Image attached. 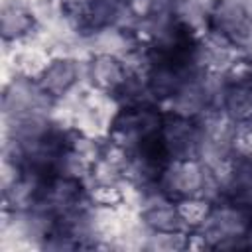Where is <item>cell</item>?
<instances>
[{"label": "cell", "instance_id": "1", "mask_svg": "<svg viewBox=\"0 0 252 252\" xmlns=\"http://www.w3.org/2000/svg\"><path fill=\"white\" fill-rule=\"evenodd\" d=\"M158 183L161 191L175 201L187 197H203L211 203H219L224 199L222 181L197 158L165 159Z\"/></svg>", "mask_w": 252, "mask_h": 252}, {"label": "cell", "instance_id": "2", "mask_svg": "<svg viewBox=\"0 0 252 252\" xmlns=\"http://www.w3.org/2000/svg\"><path fill=\"white\" fill-rule=\"evenodd\" d=\"M252 224V211L236 201L222 199L213 203L207 219L193 228L203 236L209 248L219 250H234L246 248V232Z\"/></svg>", "mask_w": 252, "mask_h": 252}, {"label": "cell", "instance_id": "3", "mask_svg": "<svg viewBox=\"0 0 252 252\" xmlns=\"http://www.w3.org/2000/svg\"><path fill=\"white\" fill-rule=\"evenodd\" d=\"M161 122L163 112L156 104L126 106L120 108V112L116 114L106 140L128 152H136L144 142L158 138Z\"/></svg>", "mask_w": 252, "mask_h": 252}, {"label": "cell", "instance_id": "4", "mask_svg": "<svg viewBox=\"0 0 252 252\" xmlns=\"http://www.w3.org/2000/svg\"><path fill=\"white\" fill-rule=\"evenodd\" d=\"M55 100L37 85L35 79L14 75L4 81L2 93V118H28V116H51Z\"/></svg>", "mask_w": 252, "mask_h": 252}, {"label": "cell", "instance_id": "5", "mask_svg": "<svg viewBox=\"0 0 252 252\" xmlns=\"http://www.w3.org/2000/svg\"><path fill=\"white\" fill-rule=\"evenodd\" d=\"M246 55L236 43H232L226 35L213 28H209L203 35L193 41L189 53V61L195 69L219 75H226Z\"/></svg>", "mask_w": 252, "mask_h": 252}, {"label": "cell", "instance_id": "6", "mask_svg": "<svg viewBox=\"0 0 252 252\" xmlns=\"http://www.w3.org/2000/svg\"><path fill=\"white\" fill-rule=\"evenodd\" d=\"M165 159H187L197 158L199 130L193 118L163 112V122L158 134Z\"/></svg>", "mask_w": 252, "mask_h": 252}, {"label": "cell", "instance_id": "7", "mask_svg": "<svg viewBox=\"0 0 252 252\" xmlns=\"http://www.w3.org/2000/svg\"><path fill=\"white\" fill-rule=\"evenodd\" d=\"M35 81L53 100H59L67 96L79 83L87 81V61L73 57H53Z\"/></svg>", "mask_w": 252, "mask_h": 252}, {"label": "cell", "instance_id": "8", "mask_svg": "<svg viewBox=\"0 0 252 252\" xmlns=\"http://www.w3.org/2000/svg\"><path fill=\"white\" fill-rule=\"evenodd\" d=\"M209 24L213 30L226 35L240 49L252 33V18L246 6L238 0H215Z\"/></svg>", "mask_w": 252, "mask_h": 252}, {"label": "cell", "instance_id": "9", "mask_svg": "<svg viewBox=\"0 0 252 252\" xmlns=\"http://www.w3.org/2000/svg\"><path fill=\"white\" fill-rule=\"evenodd\" d=\"M87 201H89V195H87V187L83 181L61 177V175H51L45 183L43 197L37 205L45 207L55 217H61V215H67L79 209Z\"/></svg>", "mask_w": 252, "mask_h": 252}, {"label": "cell", "instance_id": "10", "mask_svg": "<svg viewBox=\"0 0 252 252\" xmlns=\"http://www.w3.org/2000/svg\"><path fill=\"white\" fill-rule=\"evenodd\" d=\"M49 177L51 175L32 171V169H24L22 175L12 185L2 189V209H8V211L33 209L41 201L43 189H45V183H47Z\"/></svg>", "mask_w": 252, "mask_h": 252}, {"label": "cell", "instance_id": "11", "mask_svg": "<svg viewBox=\"0 0 252 252\" xmlns=\"http://www.w3.org/2000/svg\"><path fill=\"white\" fill-rule=\"evenodd\" d=\"M37 30V22L28 4L2 0L0 2V32L4 43H22Z\"/></svg>", "mask_w": 252, "mask_h": 252}, {"label": "cell", "instance_id": "12", "mask_svg": "<svg viewBox=\"0 0 252 252\" xmlns=\"http://www.w3.org/2000/svg\"><path fill=\"white\" fill-rule=\"evenodd\" d=\"M128 71L120 57L96 53L87 61V83L98 91L114 94L126 81Z\"/></svg>", "mask_w": 252, "mask_h": 252}, {"label": "cell", "instance_id": "13", "mask_svg": "<svg viewBox=\"0 0 252 252\" xmlns=\"http://www.w3.org/2000/svg\"><path fill=\"white\" fill-rule=\"evenodd\" d=\"M91 55L96 53H108L116 57H124L128 51L138 47L142 41L134 35V32L124 28H102L96 32H91L85 35Z\"/></svg>", "mask_w": 252, "mask_h": 252}, {"label": "cell", "instance_id": "14", "mask_svg": "<svg viewBox=\"0 0 252 252\" xmlns=\"http://www.w3.org/2000/svg\"><path fill=\"white\" fill-rule=\"evenodd\" d=\"M222 108L238 124L248 122L252 118V73H248L240 79L228 81Z\"/></svg>", "mask_w": 252, "mask_h": 252}, {"label": "cell", "instance_id": "15", "mask_svg": "<svg viewBox=\"0 0 252 252\" xmlns=\"http://www.w3.org/2000/svg\"><path fill=\"white\" fill-rule=\"evenodd\" d=\"M91 173V163L81 158L77 152H73L69 146H65L59 156L55 158L53 163V175H61V177H69V179H79L85 183V179Z\"/></svg>", "mask_w": 252, "mask_h": 252}, {"label": "cell", "instance_id": "16", "mask_svg": "<svg viewBox=\"0 0 252 252\" xmlns=\"http://www.w3.org/2000/svg\"><path fill=\"white\" fill-rule=\"evenodd\" d=\"M189 242V232L187 230H177V232H150L146 240V248L150 252H177V250H187Z\"/></svg>", "mask_w": 252, "mask_h": 252}, {"label": "cell", "instance_id": "17", "mask_svg": "<svg viewBox=\"0 0 252 252\" xmlns=\"http://www.w3.org/2000/svg\"><path fill=\"white\" fill-rule=\"evenodd\" d=\"M177 207H179L181 219L185 220L187 228L193 230V228H197L207 219V215L211 213L213 203L203 199V197H187V199H179Z\"/></svg>", "mask_w": 252, "mask_h": 252}, {"label": "cell", "instance_id": "18", "mask_svg": "<svg viewBox=\"0 0 252 252\" xmlns=\"http://www.w3.org/2000/svg\"><path fill=\"white\" fill-rule=\"evenodd\" d=\"M89 201L102 207H116L124 203L122 185H89L87 187Z\"/></svg>", "mask_w": 252, "mask_h": 252}, {"label": "cell", "instance_id": "19", "mask_svg": "<svg viewBox=\"0 0 252 252\" xmlns=\"http://www.w3.org/2000/svg\"><path fill=\"white\" fill-rule=\"evenodd\" d=\"M126 6L136 20H144L158 12H165L173 8L171 0H126Z\"/></svg>", "mask_w": 252, "mask_h": 252}, {"label": "cell", "instance_id": "20", "mask_svg": "<svg viewBox=\"0 0 252 252\" xmlns=\"http://www.w3.org/2000/svg\"><path fill=\"white\" fill-rule=\"evenodd\" d=\"M244 238H246V248H252V224H250V228H248Z\"/></svg>", "mask_w": 252, "mask_h": 252}]
</instances>
